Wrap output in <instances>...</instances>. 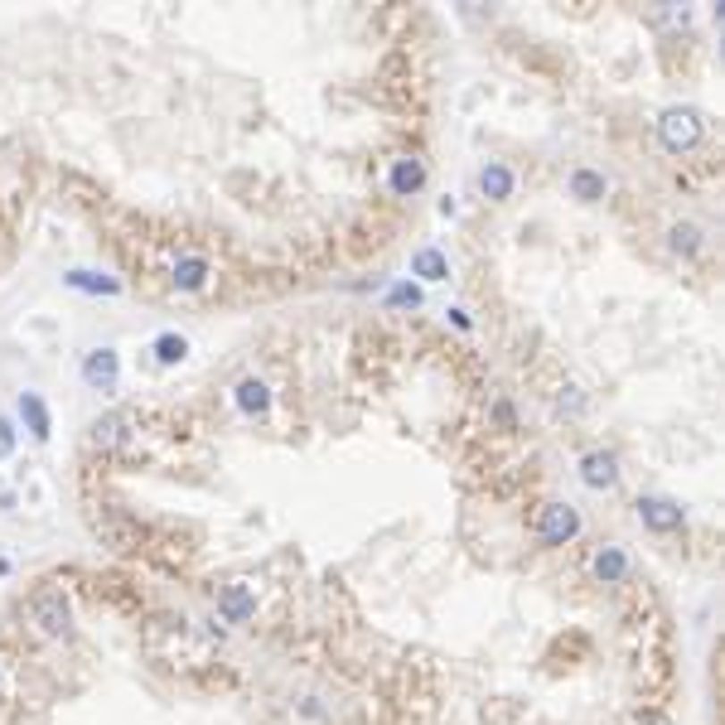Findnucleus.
Masks as SVG:
<instances>
[{"label":"nucleus","instance_id":"1a4fd4ad","mask_svg":"<svg viewBox=\"0 0 725 725\" xmlns=\"http://www.w3.org/2000/svg\"><path fill=\"white\" fill-rule=\"evenodd\" d=\"M590 570H595V580L600 586H620V580H628V570H634V561H628V552L620 542H610V546H600L595 552V561H590Z\"/></svg>","mask_w":725,"mask_h":725},{"label":"nucleus","instance_id":"0eeeda50","mask_svg":"<svg viewBox=\"0 0 725 725\" xmlns=\"http://www.w3.org/2000/svg\"><path fill=\"white\" fill-rule=\"evenodd\" d=\"M116 377H122V358H116V349H92L88 358H82V383L92 392H112Z\"/></svg>","mask_w":725,"mask_h":725},{"label":"nucleus","instance_id":"9b49d317","mask_svg":"<svg viewBox=\"0 0 725 725\" xmlns=\"http://www.w3.org/2000/svg\"><path fill=\"white\" fill-rule=\"evenodd\" d=\"M218 614L228 624H242V620H252L257 614V600H252V590L242 586V580H237V586H223L218 590Z\"/></svg>","mask_w":725,"mask_h":725},{"label":"nucleus","instance_id":"6e6552de","mask_svg":"<svg viewBox=\"0 0 725 725\" xmlns=\"http://www.w3.org/2000/svg\"><path fill=\"white\" fill-rule=\"evenodd\" d=\"M580 479H586L590 489H614V484H620V459H614V450H586V455H580Z\"/></svg>","mask_w":725,"mask_h":725},{"label":"nucleus","instance_id":"f3484780","mask_svg":"<svg viewBox=\"0 0 725 725\" xmlns=\"http://www.w3.org/2000/svg\"><path fill=\"white\" fill-rule=\"evenodd\" d=\"M668 247H672L677 257H687V261H692V257L701 252V247H706V232H701V223L682 218V223H672V228H668Z\"/></svg>","mask_w":725,"mask_h":725},{"label":"nucleus","instance_id":"2eb2a0df","mask_svg":"<svg viewBox=\"0 0 725 725\" xmlns=\"http://www.w3.org/2000/svg\"><path fill=\"white\" fill-rule=\"evenodd\" d=\"M20 421H25V431L34 435V441H49L54 421H49V407H44L39 392H20Z\"/></svg>","mask_w":725,"mask_h":725},{"label":"nucleus","instance_id":"6ab92c4d","mask_svg":"<svg viewBox=\"0 0 725 725\" xmlns=\"http://www.w3.org/2000/svg\"><path fill=\"white\" fill-rule=\"evenodd\" d=\"M150 353H156V363H164V367H174V363H184L189 358V339L184 334H174V329H164V334L150 343Z\"/></svg>","mask_w":725,"mask_h":725},{"label":"nucleus","instance_id":"ddd939ff","mask_svg":"<svg viewBox=\"0 0 725 725\" xmlns=\"http://www.w3.org/2000/svg\"><path fill=\"white\" fill-rule=\"evenodd\" d=\"M566 189H570V198H580V204H600V198L610 194V180H604L600 170H586V164H580V170L566 174Z\"/></svg>","mask_w":725,"mask_h":725},{"label":"nucleus","instance_id":"39448f33","mask_svg":"<svg viewBox=\"0 0 725 725\" xmlns=\"http://www.w3.org/2000/svg\"><path fill=\"white\" fill-rule=\"evenodd\" d=\"M170 281H174V291H184V295L208 291V281H213V261H208V257H198V252H184V257L170 266Z\"/></svg>","mask_w":725,"mask_h":725},{"label":"nucleus","instance_id":"9d476101","mask_svg":"<svg viewBox=\"0 0 725 725\" xmlns=\"http://www.w3.org/2000/svg\"><path fill=\"white\" fill-rule=\"evenodd\" d=\"M638 522L648 532H677L682 527V508L672 498H638Z\"/></svg>","mask_w":725,"mask_h":725},{"label":"nucleus","instance_id":"f03ea898","mask_svg":"<svg viewBox=\"0 0 725 725\" xmlns=\"http://www.w3.org/2000/svg\"><path fill=\"white\" fill-rule=\"evenodd\" d=\"M30 620L44 638H63L68 624H73V610H68V595L63 590H39L30 595Z\"/></svg>","mask_w":725,"mask_h":725},{"label":"nucleus","instance_id":"4be33fe9","mask_svg":"<svg viewBox=\"0 0 725 725\" xmlns=\"http://www.w3.org/2000/svg\"><path fill=\"white\" fill-rule=\"evenodd\" d=\"M5 570H10V561H0V576H5Z\"/></svg>","mask_w":725,"mask_h":725},{"label":"nucleus","instance_id":"aec40b11","mask_svg":"<svg viewBox=\"0 0 725 725\" xmlns=\"http://www.w3.org/2000/svg\"><path fill=\"white\" fill-rule=\"evenodd\" d=\"M15 455V421L10 416H0V459Z\"/></svg>","mask_w":725,"mask_h":725},{"label":"nucleus","instance_id":"4468645a","mask_svg":"<svg viewBox=\"0 0 725 725\" xmlns=\"http://www.w3.org/2000/svg\"><path fill=\"white\" fill-rule=\"evenodd\" d=\"M232 401L242 416H266L271 411V387L261 383V377H242V383L232 387Z\"/></svg>","mask_w":725,"mask_h":725},{"label":"nucleus","instance_id":"dca6fc26","mask_svg":"<svg viewBox=\"0 0 725 725\" xmlns=\"http://www.w3.org/2000/svg\"><path fill=\"white\" fill-rule=\"evenodd\" d=\"M411 276H421V281H445L450 276V257L441 252V247H416L411 252Z\"/></svg>","mask_w":725,"mask_h":725},{"label":"nucleus","instance_id":"20e7f679","mask_svg":"<svg viewBox=\"0 0 725 725\" xmlns=\"http://www.w3.org/2000/svg\"><path fill=\"white\" fill-rule=\"evenodd\" d=\"M426 174H431V170H426L421 156H397V160H392V170H387V189L397 198H411V194H421V189H426Z\"/></svg>","mask_w":725,"mask_h":725},{"label":"nucleus","instance_id":"f8f14e48","mask_svg":"<svg viewBox=\"0 0 725 725\" xmlns=\"http://www.w3.org/2000/svg\"><path fill=\"white\" fill-rule=\"evenodd\" d=\"M479 189H484V198H493V204H503V198H513V189H518V174L508 170L503 160H489L479 170Z\"/></svg>","mask_w":725,"mask_h":725},{"label":"nucleus","instance_id":"412c9836","mask_svg":"<svg viewBox=\"0 0 725 725\" xmlns=\"http://www.w3.org/2000/svg\"><path fill=\"white\" fill-rule=\"evenodd\" d=\"M392 300H397V305H416V300H421V291H416V285H397Z\"/></svg>","mask_w":725,"mask_h":725},{"label":"nucleus","instance_id":"f257e3e1","mask_svg":"<svg viewBox=\"0 0 725 725\" xmlns=\"http://www.w3.org/2000/svg\"><path fill=\"white\" fill-rule=\"evenodd\" d=\"M701 136H706V116H701L696 106H668V112L658 116V140H662L668 156H687V150H696Z\"/></svg>","mask_w":725,"mask_h":725},{"label":"nucleus","instance_id":"a211bd4d","mask_svg":"<svg viewBox=\"0 0 725 725\" xmlns=\"http://www.w3.org/2000/svg\"><path fill=\"white\" fill-rule=\"evenodd\" d=\"M63 285H73V291H82V295H116L122 291V281L102 276V271H88V266H73L63 276Z\"/></svg>","mask_w":725,"mask_h":725},{"label":"nucleus","instance_id":"7ed1b4c3","mask_svg":"<svg viewBox=\"0 0 725 725\" xmlns=\"http://www.w3.org/2000/svg\"><path fill=\"white\" fill-rule=\"evenodd\" d=\"M580 532V513L570 503H542L537 513V542L542 546H566Z\"/></svg>","mask_w":725,"mask_h":725},{"label":"nucleus","instance_id":"423d86ee","mask_svg":"<svg viewBox=\"0 0 725 725\" xmlns=\"http://www.w3.org/2000/svg\"><path fill=\"white\" fill-rule=\"evenodd\" d=\"M131 441H136V421H131L126 411H106L92 421V445L97 450H122Z\"/></svg>","mask_w":725,"mask_h":725}]
</instances>
